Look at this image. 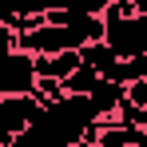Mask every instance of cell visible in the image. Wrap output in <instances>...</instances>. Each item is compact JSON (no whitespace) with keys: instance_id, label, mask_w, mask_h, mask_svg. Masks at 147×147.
Instances as JSON below:
<instances>
[{"instance_id":"6da1fadb","label":"cell","mask_w":147,"mask_h":147,"mask_svg":"<svg viewBox=\"0 0 147 147\" xmlns=\"http://www.w3.org/2000/svg\"><path fill=\"white\" fill-rule=\"evenodd\" d=\"M103 24H107V48L115 52L119 60H135L147 52V16H115V12H103Z\"/></svg>"},{"instance_id":"7a4b0ae2","label":"cell","mask_w":147,"mask_h":147,"mask_svg":"<svg viewBox=\"0 0 147 147\" xmlns=\"http://www.w3.org/2000/svg\"><path fill=\"white\" fill-rule=\"evenodd\" d=\"M36 88V68L28 52H8L0 60V96H32Z\"/></svg>"},{"instance_id":"3957f363","label":"cell","mask_w":147,"mask_h":147,"mask_svg":"<svg viewBox=\"0 0 147 147\" xmlns=\"http://www.w3.org/2000/svg\"><path fill=\"white\" fill-rule=\"evenodd\" d=\"M44 107L32 96H0V127L8 135H24L32 123H40Z\"/></svg>"},{"instance_id":"277c9868","label":"cell","mask_w":147,"mask_h":147,"mask_svg":"<svg viewBox=\"0 0 147 147\" xmlns=\"http://www.w3.org/2000/svg\"><path fill=\"white\" fill-rule=\"evenodd\" d=\"M84 64V56L80 52H60V56H32V68H36V80L44 76V80H68V76L76 72Z\"/></svg>"},{"instance_id":"5b68a950","label":"cell","mask_w":147,"mask_h":147,"mask_svg":"<svg viewBox=\"0 0 147 147\" xmlns=\"http://www.w3.org/2000/svg\"><path fill=\"white\" fill-rule=\"evenodd\" d=\"M88 99H92V107H96L99 119H107V115H115V107L123 103V84H111V80L99 76V84L88 92Z\"/></svg>"},{"instance_id":"8992f818","label":"cell","mask_w":147,"mask_h":147,"mask_svg":"<svg viewBox=\"0 0 147 147\" xmlns=\"http://www.w3.org/2000/svg\"><path fill=\"white\" fill-rule=\"evenodd\" d=\"M80 56H84V64H92V68H96V72L103 76V80H107V76H111V68L119 64V56L107 48V40H96V44L80 48Z\"/></svg>"},{"instance_id":"52a82bcc","label":"cell","mask_w":147,"mask_h":147,"mask_svg":"<svg viewBox=\"0 0 147 147\" xmlns=\"http://www.w3.org/2000/svg\"><path fill=\"white\" fill-rule=\"evenodd\" d=\"M96 84H99V72L92 68V64H80V68L64 80V92H68V96H88Z\"/></svg>"},{"instance_id":"ba28073f","label":"cell","mask_w":147,"mask_h":147,"mask_svg":"<svg viewBox=\"0 0 147 147\" xmlns=\"http://www.w3.org/2000/svg\"><path fill=\"white\" fill-rule=\"evenodd\" d=\"M64 96H68V92H64V84H60V80H44V76H40V80H36V88H32V99H36L40 107H52V103H60Z\"/></svg>"},{"instance_id":"9c48e42d","label":"cell","mask_w":147,"mask_h":147,"mask_svg":"<svg viewBox=\"0 0 147 147\" xmlns=\"http://www.w3.org/2000/svg\"><path fill=\"white\" fill-rule=\"evenodd\" d=\"M107 4H111V0H60L56 8H64V12H72V16H103Z\"/></svg>"},{"instance_id":"30bf717a","label":"cell","mask_w":147,"mask_h":147,"mask_svg":"<svg viewBox=\"0 0 147 147\" xmlns=\"http://www.w3.org/2000/svg\"><path fill=\"white\" fill-rule=\"evenodd\" d=\"M115 119H119L123 127H139V131H147V107H135V103L123 99L119 107H115Z\"/></svg>"},{"instance_id":"8fae6325","label":"cell","mask_w":147,"mask_h":147,"mask_svg":"<svg viewBox=\"0 0 147 147\" xmlns=\"http://www.w3.org/2000/svg\"><path fill=\"white\" fill-rule=\"evenodd\" d=\"M52 8V0H16V16H48Z\"/></svg>"},{"instance_id":"7c38bea8","label":"cell","mask_w":147,"mask_h":147,"mask_svg":"<svg viewBox=\"0 0 147 147\" xmlns=\"http://www.w3.org/2000/svg\"><path fill=\"white\" fill-rule=\"evenodd\" d=\"M123 99L135 103V107H147V80H131V84L123 88Z\"/></svg>"},{"instance_id":"4fadbf2b","label":"cell","mask_w":147,"mask_h":147,"mask_svg":"<svg viewBox=\"0 0 147 147\" xmlns=\"http://www.w3.org/2000/svg\"><path fill=\"white\" fill-rule=\"evenodd\" d=\"M131 76H135V80H147V52L131 60Z\"/></svg>"},{"instance_id":"5bb4252c","label":"cell","mask_w":147,"mask_h":147,"mask_svg":"<svg viewBox=\"0 0 147 147\" xmlns=\"http://www.w3.org/2000/svg\"><path fill=\"white\" fill-rule=\"evenodd\" d=\"M12 139H16V135H8V131L0 127V147H12Z\"/></svg>"},{"instance_id":"9a60e30c","label":"cell","mask_w":147,"mask_h":147,"mask_svg":"<svg viewBox=\"0 0 147 147\" xmlns=\"http://www.w3.org/2000/svg\"><path fill=\"white\" fill-rule=\"evenodd\" d=\"M135 8H139V16H147V0H135Z\"/></svg>"},{"instance_id":"2e32d148","label":"cell","mask_w":147,"mask_h":147,"mask_svg":"<svg viewBox=\"0 0 147 147\" xmlns=\"http://www.w3.org/2000/svg\"><path fill=\"white\" fill-rule=\"evenodd\" d=\"M12 147H28V139H24V135H16V139H12Z\"/></svg>"},{"instance_id":"e0dca14e","label":"cell","mask_w":147,"mask_h":147,"mask_svg":"<svg viewBox=\"0 0 147 147\" xmlns=\"http://www.w3.org/2000/svg\"><path fill=\"white\" fill-rule=\"evenodd\" d=\"M80 147H99V143H80Z\"/></svg>"},{"instance_id":"ac0fdd59","label":"cell","mask_w":147,"mask_h":147,"mask_svg":"<svg viewBox=\"0 0 147 147\" xmlns=\"http://www.w3.org/2000/svg\"><path fill=\"white\" fill-rule=\"evenodd\" d=\"M52 4H60V0H52Z\"/></svg>"},{"instance_id":"d6986e66","label":"cell","mask_w":147,"mask_h":147,"mask_svg":"<svg viewBox=\"0 0 147 147\" xmlns=\"http://www.w3.org/2000/svg\"><path fill=\"white\" fill-rule=\"evenodd\" d=\"M143 147H147V139H143Z\"/></svg>"}]
</instances>
